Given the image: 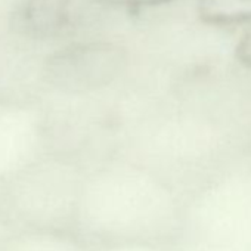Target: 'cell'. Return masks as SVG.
<instances>
[{
    "instance_id": "6da1fadb",
    "label": "cell",
    "mask_w": 251,
    "mask_h": 251,
    "mask_svg": "<svg viewBox=\"0 0 251 251\" xmlns=\"http://www.w3.org/2000/svg\"><path fill=\"white\" fill-rule=\"evenodd\" d=\"M126 52L109 42L75 43L48 58L43 73L48 83L65 92H87L115 80L126 67Z\"/></svg>"
},
{
    "instance_id": "7a4b0ae2",
    "label": "cell",
    "mask_w": 251,
    "mask_h": 251,
    "mask_svg": "<svg viewBox=\"0 0 251 251\" xmlns=\"http://www.w3.org/2000/svg\"><path fill=\"white\" fill-rule=\"evenodd\" d=\"M71 20V0H21L11 15V28L30 39L64 31Z\"/></svg>"
},
{
    "instance_id": "3957f363",
    "label": "cell",
    "mask_w": 251,
    "mask_h": 251,
    "mask_svg": "<svg viewBox=\"0 0 251 251\" xmlns=\"http://www.w3.org/2000/svg\"><path fill=\"white\" fill-rule=\"evenodd\" d=\"M198 17L211 25H230L251 20V0H200Z\"/></svg>"
},
{
    "instance_id": "277c9868",
    "label": "cell",
    "mask_w": 251,
    "mask_h": 251,
    "mask_svg": "<svg viewBox=\"0 0 251 251\" xmlns=\"http://www.w3.org/2000/svg\"><path fill=\"white\" fill-rule=\"evenodd\" d=\"M96 3L106 6H121V8H139V6H155L169 3L172 0H95Z\"/></svg>"
},
{
    "instance_id": "5b68a950",
    "label": "cell",
    "mask_w": 251,
    "mask_h": 251,
    "mask_svg": "<svg viewBox=\"0 0 251 251\" xmlns=\"http://www.w3.org/2000/svg\"><path fill=\"white\" fill-rule=\"evenodd\" d=\"M235 55H236V59L242 65L251 68V31H248L245 36H242V39L238 42Z\"/></svg>"
}]
</instances>
